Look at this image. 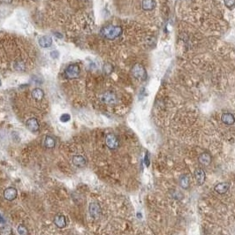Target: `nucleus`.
Instances as JSON below:
<instances>
[{
    "label": "nucleus",
    "instance_id": "f257e3e1",
    "mask_svg": "<svg viewBox=\"0 0 235 235\" xmlns=\"http://www.w3.org/2000/svg\"><path fill=\"white\" fill-rule=\"evenodd\" d=\"M101 34L109 40H114L115 38H117L118 36L122 34V27L118 26L103 27L101 31Z\"/></svg>",
    "mask_w": 235,
    "mask_h": 235
},
{
    "label": "nucleus",
    "instance_id": "f03ea898",
    "mask_svg": "<svg viewBox=\"0 0 235 235\" xmlns=\"http://www.w3.org/2000/svg\"><path fill=\"white\" fill-rule=\"evenodd\" d=\"M105 144L110 149H117L119 146V142L115 135L109 134L105 137Z\"/></svg>",
    "mask_w": 235,
    "mask_h": 235
},
{
    "label": "nucleus",
    "instance_id": "7ed1b4c3",
    "mask_svg": "<svg viewBox=\"0 0 235 235\" xmlns=\"http://www.w3.org/2000/svg\"><path fill=\"white\" fill-rule=\"evenodd\" d=\"M89 214L90 217L93 219H98L101 217L102 214V210H101V207L97 202H91L89 204Z\"/></svg>",
    "mask_w": 235,
    "mask_h": 235
},
{
    "label": "nucleus",
    "instance_id": "20e7f679",
    "mask_svg": "<svg viewBox=\"0 0 235 235\" xmlns=\"http://www.w3.org/2000/svg\"><path fill=\"white\" fill-rule=\"evenodd\" d=\"M65 74L69 78H76L80 74V67L77 65H70L65 69Z\"/></svg>",
    "mask_w": 235,
    "mask_h": 235
},
{
    "label": "nucleus",
    "instance_id": "39448f33",
    "mask_svg": "<svg viewBox=\"0 0 235 235\" xmlns=\"http://www.w3.org/2000/svg\"><path fill=\"white\" fill-rule=\"evenodd\" d=\"M101 100H102V102H103L104 103H107V104H114V103H116V102H117V97H116V96H115L113 93L107 92V93H104V94L101 96Z\"/></svg>",
    "mask_w": 235,
    "mask_h": 235
},
{
    "label": "nucleus",
    "instance_id": "423d86ee",
    "mask_svg": "<svg viewBox=\"0 0 235 235\" xmlns=\"http://www.w3.org/2000/svg\"><path fill=\"white\" fill-rule=\"evenodd\" d=\"M18 191L15 188H8L4 191V197L7 201H13L17 197Z\"/></svg>",
    "mask_w": 235,
    "mask_h": 235
},
{
    "label": "nucleus",
    "instance_id": "0eeeda50",
    "mask_svg": "<svg viewBox=\"0 0 235 235\" xmlns=\"http://www.w3.org/2000/svg\"><path fill=\"white\" fill-rule=\"evenodd\" d=\"M26 126L31 131V132H37L39 130V123L37 121V119L35 118H31L29 119H27L26 122Z\"/></svg>",
    "mask_w": 235,
    "mask_h": 235
},
{
    "label": "nucleus",
    "instance_id": "6e6552de",
    "mask_svg": "<svg viewBox=\"0 0 235 235\" xmlns=\"http://www.w3.org/2000/svg\"><path fill=\"white\" fill-rule=\"evenodd\" d=\"M195 180L197 181L198 185H200V186H202L205 182L206 175H205V172L202 168H198V169L195 170Z\"/></svg>",
    "mask_w": 235,
    "mask_h": 235
},
{
    "label": "nucleus",
    "instance_id": "1a4fd4ad",
    "mask_svg": "<svg viewBox=\"0 0 235 235\" xmlns=\"http://www.w3.org/2000/svg\"><path fill=\"white\" fill-rule=\"evenodd\" d=\"M38 43H39V45L41 46L42 48H49L52 44V39H51V36H42V37L39 38Z\"/></svg>",
    "mask_w": 235,
    "mask_h": 235
},
{
    "label": "nucleus",
    "instance_id": "9d476101",
    "mask_svg": "<svg viewBox=\"0 0 235 235\" xmlns=\"http://www.w3.org/2000/svg\"><path fill=\"white\" fill-rule=\"evenodd\" d=\"M54 223L58 228L62 229V228H65L66 226V218L62 214H58L55 217Z\"/></svg>",
    "mask_w": 235,
    "mask_h": 235
},
{
    "label": "nucleus",
    "instance_id": "9b49d317",
    "mask_svg": "<svg viewBox=\"0 0 235 235\" xmlns=\"http://www.w3.org/2000/svg\"><path fill=\"white\" fill-rule=\"evenodd\" d=\"M72 162L75 166L80 167V168L84 167V166L86 165V159L84 158V156H82L81 155L74 156L72 157Z\"/></svg>",
    "mask_w": 235,
    "mask_h": 235
},
{
    "label": "nucleus",
    "instance_id": "f8f14e48",
    "mask_svg": "<svg viewBox=\"0 0 235 235\" xmlns=\"http://www.w3.org/2000/svg\"><path fill=\"white\" fill-rule=\"evenodd\" d=\"M229 188H230V185L229 183L227 182H222V183H219L217 184V186L214 188V190L220 194V195H223V194H226V192L229 190Z\"/></svg>",
    "mask_w": 235,
    "mask_h": 235
},
{
    "label": "nucleus",
    "instance_id": "ddd939ff",
    "mask_svg": "<svg viewBox=\"0 0 235 235\" xmlns=\"http://www.w3.org/2000/svg\"><path fill=\"white\" fill-rule=\"evenodd\" d=\"M212 161L211 156L208 152H204V153L201 154L199 156V162L202 165H209L210 164Z\"/></svg>",
    "mask_w": 235,
    "mask_h": 235
},
{
    "label": "nucleus",
    "instance_id": "4468645a",
    "mask_svg": "<svg viewBox=\"0 0 235 235\" xmlns=\"http://www.w3.org/2000/svg\"><path fill=\"white\" fill-rule=\"evenodd\" d=\"M222 121L226 124V125H233L235 122V118L233 114L231 113H224L221 116Z\"/></svg>",
    "mask_w": 235,
    "mask_h": 235
},
{
    "label": "nucleus",
    "instance_id": "2eb2a0df",
    "mask_svg": "<svg viewBox=\"0 0 235 235\" xmlns=\"http://www.w3.org/2000/svg\"><path fill=\"white\" fill-rule=\"evenodd\" d=\"M156 5V2L154 0H143L142 1V8L145 11L153 9Z\"/></svg>",
    "mask_w": 235,
    "mask_h": 235
},
{
    "label": "nucleus",
    "instance_id": "dca6fc26",
    "mask_svg": "<svg viewBox=\"0 0 235 235\" xmlns=\"http://www.w3.org/2000/svg\"><path fill=\"white\" fill-rule=\"evenodd\" d=\"M44 96V91L42 90L41 89H35L34 90L32 91V96H33V98H35V99L37 100V101L43 99Z\"/></svg>",
    "mask_w": 235,
    "mask_h": 235
},
{
    "label": "nucleus",
    "instance_id": "f3484780",
    "mask_svg": "<svg viewBox=\"0 0 235 235\" xmlns=\"http://www.w3.org/2000/svg\"><path fill=\"white\" fill-rule=\"evenodd\" d=\"M55 140L53 137L51 136H46L45 140H44V146L47 149H53L55 147Z\"/></svg>",
    "mask_w": 235,
    "mask_h": 235
},
{
    "label": "nucleus",
    "instance_id": "a211bd4d",
    "mask_svg": "<svg viewBox=\"0 0 235 235\" xmlns=\"http://www.w3.org/2000/svg\"><path fill=\"white\" fill-rule=\"evenodd\" d=\"M180 183H181V186L183 188H189V179H188V177L186 176V175H184V176L181 177Z\"/></svg>",
    "mask_w": 235,
    "mask_h": 235
},
{
    "label": "nucleus",
    "instance_id": "6ab92c4d",
    "mask_svg": "<svg viewBox=\"0 0 235 235\" xmlns=\"http://www.w3.org/2000/svg\"><path fill=\"white\" fill-rule=\"evenodd\" d=\"M13 68L16 71H24L26 69V65L21 61H15L13 63Z\"/></svg>",
    "mask_w": 235,
    "mask_h": 235
},
{
    "label": "nucleus",
    "instance_id": "aec40b11",
    "mask_svg": "<svg viewBox=\"0 0 235 235\" xmlns=\"http://www.w3.org/2000/svg\"><path fill=\"white\" fill-rule=\"evenodd\" d=\"M134 73L136 77H142L143 76V73H144V71L142 69V67L139 65H135V70H134Z\"/></svg>",
    "mask_w": 235,
    "mask_h": 235
},
{
    "label": "nucleus",
    "instance_id": "412c9836",
    "mask_svg": "<svg viewBox=\"0 0 235 235\" xmlns=\"http://www.w3.org/2000/svg\"><path fill=\"white\" fill-rule=\"evenodd\" d=\"M0 233H1V235H11L12 229H11L10 226H4L0 229Z\"/></svg>",
    "mask_w": 235,
    "mask_h": 235
},
{
    "label": "nucleus",
    "instance_id": "4be33fe9",
    "mask_svg": "<svg viewBox=\"0 0 235 235\" xmlns=\"http://www.w3.org/2000/svg\"><path fill=\"white\" fill-rule=\"evenodd\" d=\"M17 231L19 235H28L27 229L23 225H19L17 228Z\"/></svg>",
    "mask_w": 235,
    "mask_h": 235
},
{
    "label": "nucleus",
    "instance_id": "5701e85b",
    "mask_svg": "<svg viewBox=\"0 0 235 235\" xmlns=\"http://www.w3.org/2000/svg\"><path fill=\"white\" fill-rule=\"evenodd\" d=\"M70 119H71V116H70L69 114H67V113H64V114H62V115L60 116V120H61L62 122H64V123L68 122Z\"/></svg>",
    "mask_w": 235,
    "mask_h": 235
},
{
    "label": "nucleus",
    "instance_id": "b1692460",
    "mask_svg": "<svg viewBox=\"0 0 235 235\" xmlns=\"http://www.w3.org/2000/svg\"><path fill=\"white\" fill-rule=\"evenodd\" d=\"M225 4L226 5V6L232 8L233 6H234L235 0H225Z\"/></svg>",
    "mask_w": 235,
    "mask_h": 235
},
{
    "label": "nucleus",
    "instance_id": "393cba45",
    "mask_svg": "<svg viewBox=\"0 0 235 235\" xmlns=\"http://www.w3.org/2000/svg\"><path fill=\"white\" fill-rule=\"evenodd\" d=\"M103 69H104V72H107V73H109V72H110V70L112 69V66H111L110 65H109V64H106V65H104Z\"/></svg>",
    "mask_w": 235,
    "mask_h": 235
},
{
    "label": "nucleus",
    "instance_id": "a878e982",
    "mask_svg": "<svg viewBox=\"0 0 235 235\" xmlns=\"http://www.w3.org/2000/svg\"><path fill=\"white\" fill-rule=\"evenodd\" d=\"M51 56L52 58H58V56H59V53H58V51H53L51 52Z\"/></svg>",
    "mask_w": 235,
    "mask_h": 235
},
{
    "label": "nucleus",
    "instance_id": "bb28decb",
    "mask_svg": "<svg viewBox=\"0 0 235 235\" xmlns=\"http://www.w3.org/2000/svg\"><path fill=\"white\" fill-rule=\"evenodd\" d=\"M148 155H149V153H146V156H145L144 157V163L147 166L149 165V156H148Z\"/></svg>",
    "mask_w": 235,
    "mask_h": 235
},
{
    "label": "nucleus",
    "instance_id": "cd10ccee",
    "mask_svg": "<svg viewBox=\"0 0 235 235\" xmlns=\"http://www.w3.org/2000/svg\"><path fill=\"white\" fill-rule=\"evenodd\" d=\"M0 223H5V218L2 217L1 214H0Z\"/></svg>",
    "mask_w": 235,
    "mask_h": 235
},
{
    "label": "nucleus",
    "instance_id": "c85d7f7f",
    "mask_svg": "<svg viewBox=\"0 0 235 235\" xmlns=\"http://www.w3.org/2000/svg\"><path fill=\"white\" fill-rule=\"evenodd\" d=\"M5 2H8V3H11L12 2V0H5Z\"/></svg>",
    "mask_w": 235,
    "mask_h": 235
},
{
    "label": "nucleus",
    "instance_id": "c756f323",
    "mask_svg": "<svg viewBox=\"0 0 235 235\" xmlns=\"http://www.w3.org/2000/svg\"><path fill=\"white\" fill-rule=\"evenodd\" d=\"M1 84H2V82H1V80H0V86H1Z\"/></svg>",
    "mask_w": 235,
    "mask_h": 235
}]
</instances>
